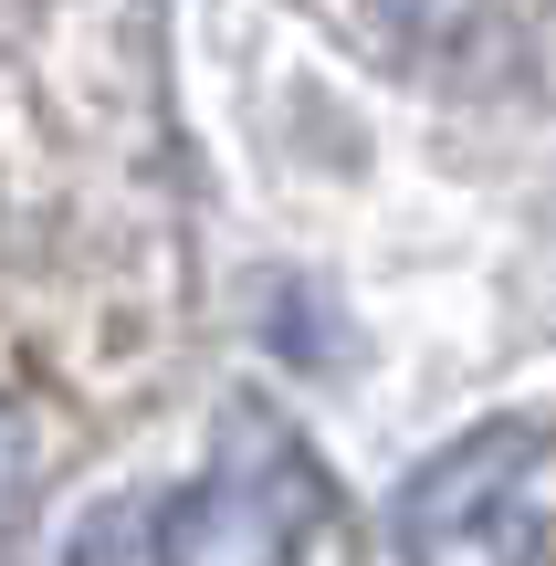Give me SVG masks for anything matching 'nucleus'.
Masks as SVG:
<instances>
[{
  "instance_id": "1",
  "label": "nucleus",
  "mask_w": 556,
  "mask_h": 566,
  "mask_svg": "<svg viewBox=\"0 0 556 566\" xmlns=\"http://www.w3.org/2000/svg\"><path fill=\"white\" fill-rule=\"evenodd\" d=\"M315 514H326L315 462H305L273 420H242L231 462L210 472L200 493H179V504H168L158 566H294V546H305Z\"/></svg>"
},
{
  "instance_id": "2",
  "label": "nucleus",
  "mask_w": 556,
  "mask_h": 566,
  "mask_svg": "<svg viewBox=\"0 0 556 566\" xmlns=\"http://www.w3.org/2000/svg\"><path fill=\"white\" fill-rule=\"evenodd\" d=\"M410 566H525L536 556V430H473L399 493Z\"/></svg>"
},
{
  "instance_id": "3",
  "label": "nucleus",
  "mask_w": 556,
  "mask_h": 566,
  "mask_svg": "<svg viewBox=\"0 0 556 566\" xmlns=\"http://www.w3.org/2000/svg\"><path fill=\"white\" fill-rule=\"evenodd\" d=\"M21 472H32V430H21V409L0 399V525H11V504H21Z\"/></svg>"
}]
</instances>
